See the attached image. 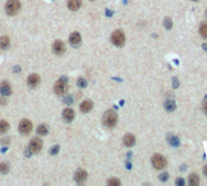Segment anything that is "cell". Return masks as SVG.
Returning <instances> with one entry per match:
<instances>
[{"mask_svg":"<svg viewBox=\"0 0 207 186\" xmlns=\"http://www.w3.org/2000/svg\"><path fill=\"white\" fill-rule=\"evenodd\" d=\"M32 122L29 121V120H22L21 123H19V126H18V129L22 134H29L32 132Z\"/></svg>","mask_w":207,"mask_h":186,"instance_id":"cell-6","label":"cell"},{"mask_svg":"<svg viewBox=\"0 0 207 186\" xmlns=\"http://www.w3.org/2000/svg\"><path fill=\"white\" fill-rule=\"evenodd\" d=\"M69 42L73 45V46H79L80 42H81V35L75 32V33H72L70 36H69Z\"/></svg>","mask_w":207,"mask_h":186,"instance_id":"cell-10","label":"cell"},{"mask_svg":"<svg viewBox=\"0 0 207 186\" xmlns=\"http://www.w3.org/2000/svg\"><path fill=\"white\" fill-rule=\"evenodd\" d=\"M0 92H1V94L3 96H10L11 94V86L9 82H3L1 85H0Z\"/></svg>","mask_w":207,"mask_h":186,"instance_id":"cell-11","label":"cell"},{"mask_svg":"<svg viewBox=\"0 0 207 186\" xmlns=\"http://www.w3.org/2000/svg\"><path fill=\"white\" fill-rule=\"evenodd\" d=\"M74 116H75V114H74L73 109H70V108H67V109H64V111H63V118H64L66 121H68V122L73 121Z\"/></svg>","mask_w":207,"mask_h":186,"instance_id":"cell-13","label":"cell"},{"mask_svg":"<svg viewBox=\"0 0 207 186\" xmlns=\"http://www.w3.org/2000/svg\"><path fill=\"white\" fill-rule=\"evenodd\" d=\"M68 91V82L66 79H61L55 83V92L58 96H63Z\"/></svg>","mask_w":207,"mask_h":186,"instance_id":"cell-3","label":"cell"},{"mask_svg":"<svg viewBox=\"0 0 207 186\" xmlns=\"http://www.w3.org/2000/svg\"><path fill=\"white\" fill-rule=\"evenodd\" d=\"M200 34H201V36H203L205 39H207V23H203L200 27Z\"/></svg>","mask_w":207,"mask_h":186,"instance_id":"cell-23","label":"cell"},{"mask_svg":"<svg viewBox=\"0 0 207 186\" xmlns=\"http://www.w3.org/2000/svg\"><path fill=\"white\" fill-rule=\"evenodd\" d=\"M21 9V3L18 0H9L5 5V10H6V13L10 15V16H13L16 15Z\"/></svg>","mask_w":207,"mask_h":186,"instance_id":"cell-2","label":"cell"},{"mask_svg":"<svg viewBox=\"0 0 207 186\" xmlns=\"http://www.w3.org/2000/svg\"><path fill=\"white\" fill-rule=\"evenodd\" d=\"M159 179H160L161 181H166V180L168 179V174H167V173H162V174L159 176Z\"/></svg>","mask_w":207,"mask_h":186,"instance_id":"cell-28","label":"cell"},{"mask_svg":"<svg viewBox=\"0 0 207 186\" xmlns=\"http://www.w3.org/2000/svg\"><path fill=\"white\" fill-rule=\"evenodd\" d=\"M206 15H207V10H206Z\"/></svg>","mask_w":207,"mask_h":186,"instance_id":"cell-35","label":"cell"},{"mask_svg":"<svg viewBox=\"0 0 207 186\" xmlns=\"http://www.w3.org/2000/svg\"><path fill=\"white\" fill-rule=\"evenodd\" d=\"M9 128H10V125H9V123H7L6 121H4V120L0 121V134L7 132Z\"/></svg>","mask_w":207,"mask_h":186,"instance_id":"cell-20","label":"cell"},{"mask_svg":"<svg viewBox=\"0 0 207 186\" xmlns=\"http://www.w3.org/2000/svg\"><path fill=\"white\" fill-rule=\"evenodd\" d=\"M78 85H79L80 87H86L87 83H86V80H85V79H79V80H78Z\"/></svg>","mask_w":207,"mask_h":186,"instance_id":"cell-27","label":"cell"},{"mask_svg":"<svg viewBox=\"0 0 207 186\" xmlns=\"http://www.w3.org/2000/svg\"><path fill=\"white\" fill-rule=\"evenodd\" d=\"M86 178H87V173H86L85 170H82V169H80V170H78V172L75 173V180H76L78 182H82Z\"/></svg>","mask_w":207,"mask_h":186,"instance_id":"cell-16","label":"cell"},{"mask_svg":"<svg viewBox=\"0 0 207 186\" xmlns=\"http://www.w3.org/2000/svg\"><path fill=\"white\" fill-rule=\"evenodd\" d=\"M199 182H200V179L196 174H191L189 176V185L190 186H196V185H199Z\"/></svg>","mask_w":207,"mask_h":186,"instance_id":"cell-19","label":"cell"},{"mask_svg":"<svg viewBox=\"0 0 207 186\" xmlns=\"http://www.w3.org/2000/svg\"><path fill=\"white\" fill-rule=\"evenodd\" d=\"M9 170H10V167L6 163H0V173L6 174V173H9Z\"/></svg>","mask_w":207,"mask_h":186,"instance_id":"cell-24","label":"cell"},{"mask_svg":"<svg viewBox=\"0 0 207 186\" xmlns=\"http://www.w3.org/2000/svg\"><path fill=\"white\" fill-rule=\"evenodd\" d=\"M152 163H153L154 168H156V169H162V168H165V166H166L167 162H166V158L162 156V155L156 153V155H154L153 158H152Z\"/></svg>","mask_w":207,"mask_h":186,"instance_id":"cell-5","label":"cell"},{"mask_svg":"<svg viewBox=\"0 0 207 186\" xmlns=\"http://www.w3.org/2000/svg\"><path fill=\"white\" fill-rule=\"evenodd\" d=\"M164 24H165V28L166 29H171L172 28V21L170 18H166L165 22H164Z\"/></svg>","mask_w":207,"mask_h":186,"instance_id":"cell-26","label":"cell"},{"mask_svg":"<svg viewBox=\"0 0 207 186\" xmlns=\"http://www.w3.org/2000/svg\"><path fill=\"white\" fill-rule=\"evenodd\" d=\"M91 109H92V102H90V100H84L80 104V110L82 112H88V111H91Z\"/></svg>","mask_w":207,"mask_h":186,"instance_id":"cell-15","label":"cell"},{"mask_svg":"<svg viewBox=\"0 0 207 186\" xmlns=\"http://www.w3.org/2000/svg\"><path fill=\"white\" fill-rule=\"evenodd\" d=\"M103 123L109 127V128H113L114 126H116V123H117V116L116 114L113 111V110H109L104 114V117H103Z\"/></svg>","mask_w":207,"mask_h":186,"instance_id":"cell-1","label":"cell"},{"mask_svg":"<svg viewBox=\"0 0 207 186\" xmlns=\"http://www.w3.org/2000/svg\"><path fill=\"white\" fill-rule=\"evenodd\" d=\"M10 47V39L7 36L0 38V50H6Z\"/></svg>","mask_w":207,"mask_h":186,"instance_id":"cell-17","label":"cell"},{"mask_svg":"<svg viewBox=\"0 0 207 186\" xmlns=\"http://www.w3.org/2000/svg\"><path fill=\"white\" fill-rule=\"evenodd\" d=\"M165 109H166L167 111H173V110L176 109V103H174V100H172V99L166 100V102H165Z\"/></svg>","mask_w":207,"mask_h":186,"instance_id":"cell-18","label":"cell"},{"mask_svg":"<svg viewBox=\"0 0 207 186\" xmlns=\"http://www.w3.org/2000/svg\"><path fill=\"white\" fill-rule=\"evenodd\" d=\"M111 41L115 46H123L125 44V35L121 30H115V32L111 34Z\"/></svg>","mask_w":207,"mask_h":186,"instance_id":"cell-4","label":"cell"},{"mask_svg":"<svg viewBox=\"0 0 207 186\" xmlns=\"http://www.w3.org/2000/svg\"><path fill=\"white\" fill-rule=\"evenodd\" d=\"M202 47H203V50H206V51H207V44H203V45H202Z\"/></svg>","mask_w":207,"mask_h":186,"instance_id":"cell-33","label":"cell"},{"mask_svg":"<svg viewBox=\"0 0 207 186\" xmlns=\"http://www.w3.org/2000/svg\"><path fill=\"white\" fill-rule=\"evenodd\" d=\"M108 185H109V186H119V185H120V181L117 180V179H110V180L108 181Z\"/></svg>","mask_w":207,"mask_h":186,"instance_id":"cell-25","label":"cell"},{"mask_svg":"<svg viewBox=\"0 0 207 186\" xmlns=\"http://www.w3.org/2000/svg\"><path fill=\"white\" fill-rule=\"evenodd\" d=\"M91 1H93V0H91Z\"/></svg>","mask_w":207,"mask_h":186,"instance_id":"cell-36","label":"cell"},{"mask_svg":"<svg viewBox=\"0 0 207 186\" xmlns=\"http://www.w3.org/2000/svg\"><path fill=\"white\" fill-rule=\"evenodd\" d=\"M168 144L171 145V146H178L179 145V139L177 138V137H174V135H171V137H168Z\"/></svg>","mask_w":207,"mask_h":186,"instance_id":"cell-21","label":"cell"},{"mask_svg":"<svg viewBox=\"0 0 207 186\" xmlns=\"http://www.w3.org/2000/svg\"><path fill=\"white\" fill-rule=\"evenodd\" d=\"M41 147H43V141L39 139V138H34V139H32V141H31V144H29V150H31L32 152H39L40 150H41Z\"/></svg>","mask_w":207,"mask_h":186,"instance_id":"cell-7","label":"cell"},{"mask_svg":"<svg viewBox=\"0 0 207 186\" xmlns=\"http://www.w3.org/2000/svg\"><path fill=\"white\" fill-rule=\"evenodd\" d=\"M39 82H40V77H39V75H37V74H32V75H29V76H28L27 83H28L29 87H37V86L39 85Z\"/></svg>","mask_w":207,"mask_h":186,"instance_id":"cell-9","label":"cell"},{"mask_svg":"<svg viewBox=\"0 0 207 186\" xmlns=\"http://www.w3.org/2000/svg\"><path fill=\"white\" fill-rule=\"evenodd\" d=\"M47 132H49V128H47L45 125H41V126L38 127V134H40V135H46Z\"/></svg>","mask_w":207,"mask_h":186,"instance_id":"cell-22","label":"cell"},{"mask_svg":"<svg viewBox=\"0 0 207 186\" xmlns=\"http://www.w3.org/2000/svg\"><path fill=\"white\" fill-rule=\"evenodd\" d=\"M176 184L178 185V186H183V185H184V180H183L182 178H179V179H177V180H176Z\"/></svg>","mask_w":207,"mask_h":186,"instance_id":"cell-29","label":"cell"},{"mask_svg":"<svg viewBox=\"0 0 207 186\" xmlns=\"http://www.w3.org/2000/svg\"><path fill=\"white\" fill-rule=\"evenodd\" d=\"M81 6V0H68V7L72 11H78Z\"/></svg>","mask_w":207,"mask_h":186,"instance_id":"cell-12","label":"cell"},{"mask_svg":"<svg viewBox=\"0 0 207 186\" xmlns=\"http://www.w3.org/2000/svg\"><path fill=\"white\" fill-rule=\"evenodd\" d=\"M58 150H60V149H58V146H53V149L51 150V153H52V155H55V153H57V152H58Z\"/></svg>","mask_w":207,"mask_h":186,"instance_id":"cell-30","label":"cell"},{"mask_svg":"<svg viewBox=\"0 0 207 186\" xmlns=\"http://www.w3.org/2000/svg\"><path fill=\"white\" fill-rule=\"evenodd\" d=\"M135 143H136V138H135V135H132V134H126V135L124 137V144H125L126 146L131 147V146L135 145Z\"/></svg>","mask_w":207,"mask_h":186,"instance_id":"cell-14","label":"cell"},{"mask_svg":"<svg viewBox=\"0 0 207 186\" xmlns=\"http://www.w3.org/2000/svg\"><path fill=\"white\" fill-rule=\"evenodd\" d=\"M203 173H205V175L207 176V166H206V167L203 168Z\"/></svg>","mask_w":207,"mask_h":186,"instance_id":"cell-32","label":"cell"},{"mask_svg":"<svg viewBox=\"0 0 207 186\" xmlns=\"http://www.w3.org/2000/svg\"><path fill=\"white\" fill-rule=\"evenodd\" d=\"M193 1H197V0H193Z\"/></svg>","mask_w":207,"mask_h":186,"instance_id":"cell-34","label":"cell"},{"mask_svg":"<svg viewBox=\"0 0 207 186\" xmlns=\"http://www.w3.org/2000/svg\"><path fill=\"white\" fill-rule=\"evenodd\" d=\"M203 109H205V112L207 114V100L205 102V105H203Z\"/></svg>","mask_w":207,"mask_h":186,"instance_id":"cell-31","label":"cell"},{"mask_svg":"<svg viewBox=\"0 0 207 186\" xmlns=\"http://www.w3.org/2000/svg\"><path fill=\"white\" fill-rule=\"evenodd\" d=\"M52 48H53V52H55L56 54H62V53L66 51L64 44H63V41H61V40H57V41H55V44H53Z\"/></svg>","mask_w":207,"mask_h":186,"instance_id":"cell-8","label":"cell"}]
</instances>
